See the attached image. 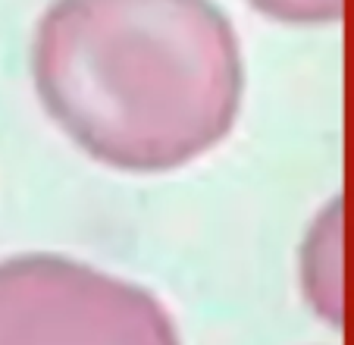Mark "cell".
<instances>
[{
    "mask_svg": "<svg viewBox=\"0 0 354 345\" xmlns=\"http://www.w3.org/2000/svg\"><path fill=\"white\" fill-rule=\"evenodd\" d=\"M28 69L47 120L135 176L210 154L245 100L241 41L216 0H50Z\"/></svg>",
    "mask_w": 354,
    "mask_h": 345,
    "instance_id": "6da1fadb",
    "label": "cell"
},
{
    "mask_svg": "<svg viewBox=\"0 0 354 345\" xmlns=\"http://www.w3.org/2000/svg\"><path fill=\"white\" fill-rule=\"evenodd\" d=\"M0 345H179L160 301L63 254L0 260Z\"/></svg>",
    "mask_w": 354,
    "mask_h": 345,
    "instance_id": "7a4b0ae2",
    "label": "cell"
},
{
    "mask_svg": "<svg viewBox=\"0 0 354 345\" xmlns=\"http://www.w3.org/2000/svg\"><path fill=\"white\" fill-rule=\"evenodd\" d=\"M245 3L267 19L298 28L333 26L342 19V0H245Z\"/></svg>",
    "mask_w": 354,
    "mask_h": 345,
    "instance_id": "3957f363",
    "label": "cell"
}]
</instances>
